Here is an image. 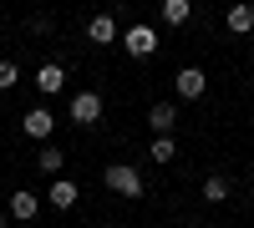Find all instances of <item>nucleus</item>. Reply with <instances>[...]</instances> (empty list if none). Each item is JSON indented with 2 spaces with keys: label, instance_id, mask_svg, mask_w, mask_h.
Masks as SVG:
<instances>
[{
  "label": "nucleus",
  "instance_id": "6",
  "mask_svg": "<svg viewBox=\"0 0 254 228\" xmlns=\"http://www.w3.org/2000/svg\"><path fill=\"white\" fill-rule=\"evenodd\" d=\"M10 213L20 218V228H31V218L41 213V198H36L31 188H20V193H10Z\"/></svg>",
  "mask_w": 254,
  "mask_h": 228
},
{
  "label": "nucleus",
  "instance_id": "16",
  "mask_svg": "<svg viewBox=\"0 0 254 228\" xmlns=\"http://www.w3.org/2000/svg\"><path fill=\"white\" fill-rule=\"evenodd\" d=\"M15 81H20V66L15 61H0V91H10Z\"/></svg>",
  "mask_w": 254,
  "mask_h": 228
},
{
  "label": "nucleus",
  "instance_id": "14",
  "mask_svg": "<svg viewBox=\"0 0 254 228\" xmlns=\"http://www.w3.org/2000/svg\"><path fill=\"white\" fill-rule=\"evenodd\" d=\"M203 198L208 203H224L229 198V178H203Z\"/></svg>",
  "mask_w": 254,
  "mask_h": 228
},
{
  "label": "nucleus",
  "instance_id": "1",
  "mask_svg": "<svg viewBox=\"0 0 254 228\" xmlns=\"http://www.w3.org/2000/svg\"><path fill=\"white\" fill-rule=\"evenodd\" d=\"M102 182H107V188H112L117 198H142V173L132 168V162H107Z\"/></svg>",
  "mask_w": 254,
  "mask_h": 228
},
{
  "label": "nucleus",
  "instance_id": "17",
  "mask_svg": "<svg viewBox=\"0 0 254 228\" xmlns=\"http://www.w3.org/2000/svg\"><path fill=\"white\" fill-rule=\"evenodd\" d=\"M0 228H5V218H0Z\"/></svg>",
  "mask_w": 254,
  "mask_h": 228
},
{
  "label": "nucleus",
  "instance_id": "11",
  "mask_svg": "<svg viewBox=\"0 0 254 228\" xmlns=\"http://www.w3.org/2000/svg\"><path fill=\"white\" fill-rule=\"evenodd\" d=\"M229 31H234V36H249L254 31V5H229Z\"/></svg>",
  "mask_w": 254,
  "mask_h": 228
},
{
  "label": "nucleus",
  "instance_id": "13",
  "mask_svg": "<svg viewBox=\"0 0 254 228\" xmlns=\"http://www.w3.org/2000/svg\"><path fill=\"white\" fill-rule=\"evenodd\" d=\"M61 162H66V157H61V147H41L36 168H41V173H61Z\"/></svg>",
  "mask_w": 254,
  "mask_h": 228
},
{
  "label": "nucleus",
  "instance_id": "12",
  "mask_svg": "<svg viewBox=\"0 0 254 228\" xmlns=\"http://www.w3.org/2000/svg\"><path fill=\"white\" fill-rule=\"evenodd\" d=\"M188 15H193V5H188V0H163V20H168V26H183Z\"/></svg>",
  "mask_w": 254,
  "mask_h": 228
},
{
  "label": "nucleus",
  "instance_id": "4",
  "mask_svg": "<svg viewBox=\"0 0 254 228\" xmlns=\"http://www.w3.org/2000/svg\"><path fill=\"white\" fill-rule=\"evenodd\" d=\"M97 117H102V96H97V91H76V96H71V122L92 127Z\"/></svg>",
  "mask_w": 254,
  "mask_h": 228
},
{
  "label": "nucleus",
  "instance_id": "7",
  "mask_svg": "<svg viewBox=\"0 0 254 228\" xmlns=\"http://www.w3.org/2000/svg\"><path fill=\"white\" fill-rule=\"evenodd\" d=\"M147 127H153L158 137H168V132L178 127V107H173V101H158V107L147 112Z\"/></svg>",
  "mask_w": 254,
  "mask_h": 228
},
{
  "label": "nucleus",
  "instance_id": "9",
  "mask_svg": "<svg viewBox=\"0 0 254 228\" xmlns=\"http://www.w3.org/2000/svg\"><path fill=\"white\" fill-rule=\"evenodd\" d=\"M76 198H81V188H76V182H66V178H56V182H51V193H46L51 208H76Z\"/></svg>",
  "mask_w": 254,
  "mask_h": 228
},
{
  "label": "nucleus",
  "instance_id": "10",
  "mask_svg": "<svg viewBox=\"0 0 254 228\" xmlns=\"http://www.w3.org/2000/svg\"><path fill=\"white\" fill-rule=\"evenodd\" d=\"M36 87H41V91H46V96H56L61 87H66V71H61V66H56V61H46V66H41V71H36Z\"/></svg>",
  "mask_w": 254,
  "mask_h": 228
},
{
  "label": "nucleus",
  "instance_id": "15",
  "mask_svg": "<svg viewBox=\"0 0 254 228\" xmlns=\"http://www.w3.org/2000/svg\"><path fill=\"white\" fill-rule=\"evenodd\" d=\"M147 152H153V162H173V137H153V147H147Z\"/></svg>",
  "mask_w": 254,
  "mask_h": 228
},
{
  "label": "nucleus",
  "instance_id": "5",
  "mask_svg": "<svg viewBox=\"0 0 254 228\" xmlns=\"http://www.w3.org/2000/svg\"><path fill=\"white\" fill-rule=\"evenodd\" d=\"M173 87H178V96H183V101H198L208 81H203V71H198V66H183V71L173 76Z\"/></svg>",
  "mask_w": 254,
  "mask_h": 228
},
{
  "label": "nucleus",
  "instance_id": "18",
  "mask_svg": "<svg viewBox=\"0 0 254 228\" xmlns=\"http://www.w3.org/2000/svg\"><path fill=\"white\" fill-rule=\"evenodd\" d=\"M249 87H254V76H249Z\"/></svg>",
  "mask_w": 254,
  "mask_h": 228
},
{
  "label": "nucleus",
  "instance_id": "8",
  "mask_svg": "<svg viewBox=\"0 0 254 228\" xmlns=\"http://www.w3.org/2000/svg\"><path fill=\"white\" fill-rule=\"evenodd\" d=\"M87 41H92V46H112V41H117V20L112 15H92L87 20Z\"/></svg>",
  "mask_w": 254,
  "mask_h": 228
},
{
  "label": "nucleus",
  "instance_id": "2",
  "mask_svg": "<svg viewBox=\"0 0 254 228\" xmlns=\"http://www.w3.org/2000/svg\"><path fill=\"white\" fill-rule=\"evenodd\" d=\"M122 51L137 56V61L153 56V51H158V31H153V26H127V31H122Z\"/></svg>",
  "mask_w": 254,
  "mask_h": 228
},
{
  "label": "nucleus",
  "instance_id": "3",
  "mask_svg": "<svg viewBox=\"0 0 254 228\" xmlns=\"http://www.w3.org/2000/svg\"><path fill=\"white\" fill-rule=\"evenodd\" d=\"M51 127H56V117H51L46 107H31L26 117H20V132L36 137V142H46V137H51Z\"/></svg>",
  "mask_w": 254,
  "mask_h": 228
}]
</instances>
